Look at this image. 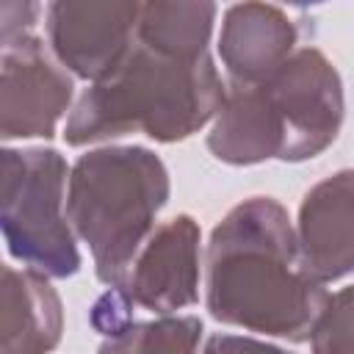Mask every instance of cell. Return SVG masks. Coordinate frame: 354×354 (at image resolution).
<instances>
[{
    "instance_id": "6da1fadb",
    "label": "cell",
    "mask_w": 354,
    "mask_h": 354,
    "mask_svg": "<svg viewBox=\"0 0 354 354\" xmlns=\"http://www.w3.org/2000/svg\"><path fill=\"white\" fill-rule=\"evenodd\" d=\"M326 299L304 268L296 224L274 196H249L213 227L205 304L218 324L304 343Z\"/></svg>"
},
{
    "instance_id": "7a4b0ae2",
    "label": "cell",
    "mask_w": 354,
    "mask_h": 354,
    "mask_svg": "<svg viewBox=\"0 0 354 354\" xmlns=\"http://www.w3.org/2000/svg\"><path fill=\"white\" fill-rule=\"evenodd\" d=\"M343 116L340 72L318 47L307 44L263 83H227L207 149L230 166L301 163L335 144Z\"/></svg>"
},
{
    "instance_id": "3957f363",
    "label": "cell",
    "mask_w": 354,
    "mask_h": 354,
    "mask_svg": "<svg viewBox=\"0 0 354 354\" xmlns=\"http://www.w3.org/2000/svg\"><path fill=\"white\" fill-rule=\"evenodd\" d=\"M224 94L227 83L210 53L180 58L136 39L122 64L75 100L64 141L88 147L144 133L158 144H177L216 119Z\"/></svg>"
},
{
    "instance_id": "277c9868",
    "label": "cell",
    "mask_w": 354,
    "mask_h": 354,
    "mask_svg": "<svg viewBox=\"0 0 354 354\" xmlns=\"http://www.w3.org/2000/svg\"><path fill=\"white\" fill-rule=\"evenodd\" d=\"M171 196L169 169L147 147L108 144L80 155L69 171L66 216L91 252L102 285L119 288L136 254L155 232Z\"/></svg>"
},
{
    "instance_id": "5b68a950",
    "label": "cell",
    "mask_w": 354,
    "mask_h": 354,
    "mask_svg": "<svg viewBox=\"0 0 354 354\" xmlns=\"http://www.w3.org/2000/svg\"><path fill=\"white\" fill-rule=\"evenodd\" d=\"M0 166V227L8 254L50 279L75 277L80 252L66 216V158L53 147H6Z\"/></svg>"
},
{
    "instance_id": "8992f818",
    "label": "cell",
    "mask_w": 354,
    "mask_h": 354,
    "mask_svg": "<svg viewBox=\"0 0 354 354\" xmlns=\"http://www.w3.org/2000/svg\"><path fill=\"white\" fill-rule=\"evenodd\" d=\"M75 77L36 33L0 41V138H53L72 111Z\"/></svg>"
},
{
    "instance_id": "52a82bcc",
    "label": "cell",
    "mask_w": 354,
    "mask_h": 354,
    "mask_svg": "<svg viewBox=\"0 0 354 354\" xmlns=\"http://www.w3.org/2000/svg\"><path fill=\"white\" fill-rule=\"evenodd\" d=\"M138 17L136 0H55L44 11L47 41L58 64L91 86L130 53Z\"/></svg>"
},
{
    "instance_id": "ba28073f",
    "label": "cell",
    "mask_w": 354,
    "mask_h": 354,
    "mask_svg": "<svg viewBox=\"0 0 354 354\" xmlns=\"http://www.w3.org/2000/svg\"><path fill=\"white\" fill-rule=\"evenodd\" d=\"M202 230L188 213H180L155 227L119 290L133 307L155 315H174L199 301L202 282Z\"/></svg>"
},
{
    "instance_id": "9c48e42d",
    "label": "cell",
    "mask_w": 354,
    "mask_h": 354,
    "mask_svg": "<svg viewBox=\"0 0 354 354\" xmlns=\"http://www.w3.org/2000/svg\"><path fill=\"white\" fill-rule=\"evenodd\" d=\"M296 238L304 268L321 285L354 274V169H340L304 194Z\"/></svg>"
},
{
    "instance_id": "30bf717a",
    "label": "cell",
    "mask_w": 354,
    "mask_h": 354,
    "mask_svg": "<svg viewBox=\"0 0 354 354\" xmlns=\"http://www.w3.org/2000/svg\"><path fill=\"white\" fill-rule=\"evenodd\" d=\"M304 22L274 3H235L224 11L218 55L232 83H263L299 50Z\"/></svg>"
},
{
    "instance_id": "8fae6325",
    "label": "cell",
    "mask_w": 354,
    "mask_h": 354,
    "mask_svg": "<svg viewBox=\"0 0 354 354\" xmlns=\"http://www.w3.org/2000/svg\"><path fill=\"white\" fill-rule=\"evenodd\" d=\"M0 354H50L64 335V304L50 277L3 266Z\"/></svg>"
},
{
    "instance_id": "7c38bea8",
    "label": "cell",
    "mask_w": 354,
    "mask_h": 354,
    "mask_svg": "<svg viewBox=\"0 0 354 354\" xmlns=\"http://www.w3.org/2000/svg\"><path fill=\"white\" fill-rule=\"evenodd\" d=\"M216 3L152 0L141 3L136 39L180 58H202L210 53V33L216 22Z\"/></svg>"
},
{
    "instance_id": "4fadbf2b",
    "label": "cell",
    "mask_w": 354,
    "mask_h": 354,
    "mask_svg": "<svg viewBox=\"0 0 354 354\" xmlns=\"http://www.w3.org/2000/svg\"><path fill=\"white\" fill-rule=\"evenodd\" d=\"M205 324L199 315H158L152 321L130 318L102 337L97 354H199Z\"/></svg>"
},
{
    "instance_id": "5bb4252c",
    "label": "cell",
    "mask_w": 354,
    "mask_h": 354,
    "mask_svg": "<svg viewBox=\"0 0 354 354\" xmlns=\"http://www.w3.org/2000/svg\"><path fill=\"white\" fill-rule=\"evenodd\" d=\"M313 354H354V285L329 293L313 332Z\"/></svg>"
},
{
    "instance_id": "9a60e30c",
    "label": "cell",
    "mask_w": 354,
    "mask_h": 354,
    "mask_svg": "<svg viewBox=\"0 0 354 354\" xmlns=\"http://www.w3.org/2000/svg\"><path fill=\"white\" fill-rule=\"evenodd\" d=\"M91 326L108 337L111 332H116L119 326H124L133 318V301L119 290V288H108L91 307Z\"/></svg>"
},
{
    "instance_id": "2e32d148",
    "label": "cell",
    "mask_w": 354,
    "mask_h": 354,
    "mask_svg": "<svg viewBox=\"0 0 354 354\" xmlns=\"http://www.w3.org/2000/svg\"><path fill=\"white\" fill-rule=\"evenodd\" d=\"M202 354H293L282 346H274L268 340H257L249 335H227V332H216L207 337Z\"/></svg>"
},
{
    "instance_id": "e0dca14e",
    "label": "cell",
    "mask_w": 354,
    "mask_h": 354,
    "mask_svg": "<svg viewBox=\"0 0 354 354\" xmlns=\"http://www.w3.org/2000/svg\"><path fill=\"white\" fill-rule=\"evenodd\" d=\"M47 8L39 3H0V41L22 36V33H33L39 17Z\"/></svg>"
}]
</instances>
